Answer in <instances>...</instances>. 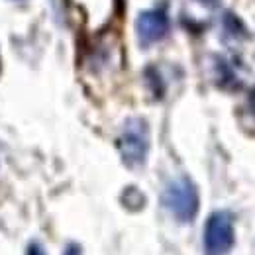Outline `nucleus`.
I'll return each mask as SVG.
<instances>
[{
	"label": "nucleus",
	"mask_w": 255,
	"mask_h": 255,
	"mask_svg": "<svg viewBox=\"0 0 255 255\" xmlns=\"http://www.w3.org/2000/svg\"><path fill=\"white\" fill-rule=\"evenodd\" d=\"M232 224L230 220L218 214L214 216L206 228V254L208 255H224L232 248Z\"/></svg>",
	"instance_id": "f257e3e1"
}]
</instances>
